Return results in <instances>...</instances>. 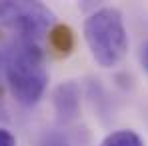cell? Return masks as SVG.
<instances>
[{
  "label": "cell",
  "mask_w": 148,
  "mask_h": 146,
  "mask_svg": "<svg viewBox=\"0 0 148 146\" xmlns=\"http://www.w3.org/2000/svg\"><path fill=\"white\" fill-rule=\"evenodd\" d=\"M50 48L54 50L58 56H68L74 48V32L70 26L66 24H56L48 32Z\"/></svg>",
  "instance_id": "5"
},
{
  "label": "cell",
  "mask_w": 148,
  "mask_h": 146,
  "mask_svg": "<svg viewBox=\"0 0 148 146\" xmlns=\"http://www.w3.org/2000/svg\"><path fill=\"white\" fill-rule=\"evenodd\" d=\"M100 146H144V140L140 138V134H136L134 130H116V132H110Z\"/></svg>",
  "instance_id": "6"
},
{
  "label": "cell",
  "mask_w": 148,
  "mask_h": 146,
  "mask_svg": "<svg viewBox=\"0 0 148 146\" xmlns=\"http://www.w3.org/2000/svg\"><path fill=\"white\" fill-rule=\"evenodd\" d=\"M0 146H16V138L6 128H0Z\"/></svg>",
  "instance_id": "8"
},
{
  "label": "cell",
  "mask_w": 148,
  "mask_h": 146,
  "mask_svg": "<svg viewBox=\"0 0 148 146\" xmlns=\"http://www.w3.org/2000/svg\"><path fill=\"white\" fill-rule=\"evenodd\" d=\"M0 26L12 28L18 38L36 40L54 28V14L42 2H0Z\"/></svg>",
  "instance_id": "3"
},
{
  "label": "cell",
  "mask_w": 148,
  "mask_h": 146,
  "mask_svg": "<svg viewBox=\"0 0 148 146\" xmlns=\"http://www.w3.org/2000/svg\"><path fill=\"white\" fill-rule=\"evenodd\" d=\"M38 144L40 146H70V140L60 130H44Z\"/></svg>",
  "instance_id": "7"
},
{
  "label": "cell",
  "mask_w": 148,
  "mask_h": 146,
  "mask_svg": "<svg viewBox=\"0 0 148 146\" xmlns=\"http://www.w3.org/2000/svg\"><path fill=\"white\" fill-rule=\"evenodd\" d=\"M4 72L12 96L24 106H34L44 96L48 72L36 40L16 38L4 54Z\"/></svg>",
  "instance_id": "1"
},
{
  "label": "cell",
  "mask_w": 148,
  "mask_h": 146,
  "mask_svg": "<svg viewBox=\"0 0 148 146\" xmlns=\"http://www.w3.org/2000/svg\"><path fill=\"white\" fill-rule=\"evenodd\" d=\"M140 62H142V66H144V70L148 72V42L142 46L140 50Z\"/></svg>",
  "instance_id": "9"
},
{
  "label": "cell",
  "mask_w": 148,
  "mask_h": 146,
  "mask_svg": "<svg viewBox=\"0 0 148 146\" xmlns=\"http://www.w3.org/2000/svg\"><path fill=\"white\" fill-rule=\"evenodd\" d=\"M80 104H82V90L80 84L74 80L60 82L52 92V106L56 112V118L64 124L74 122L80 116Z\"/></svg>",
  "instance_id": "4"
},
{
  "label": "cell",
  "mask_w": 148,
  "mask_h": 146,
  "mask_svg": "<svg viewBox=\"0 0 148 146\" xmlns=\"http://www.w3.org/2000/svg\"><path fill=\"white\" fill-rule=\"evenodd\" d=\"M84 40L92 58L102 68L116 66L128 50V34L122 12L114 6H104L84 20Z\"/></svg>",
  "instance_id": "2"
}]
</instances>
